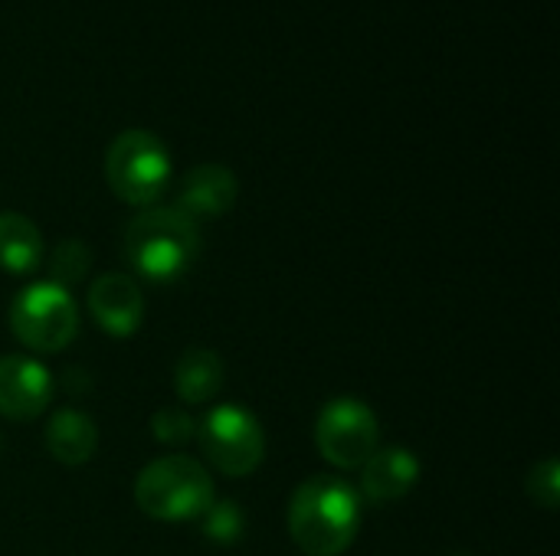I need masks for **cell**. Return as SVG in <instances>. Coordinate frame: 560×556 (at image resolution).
Returning a JSON list of instances; mask_svg holds the SVG:
<instances>
[{"mask_svg": "<svg viewBox=\"0 0 560 556\" xmlns=\"http://www.w3.org/2000/svg\"><path fill=\"white\" fill-rule=\"evenodd\" d=\"M361 498L358 492L335 478H308L289 505V534L299 551L308 556H341L358 537Z\"/></svg>", "mask_w": 560, "mask_h": 556, "instance_id": "cell-1", "label": "cell"}, {"mask_svg": "<svg viewBox=\"0 0 560 556\" xmlns=\"http://www.w3.org/2000/svg\"><path fill=\"white\" fill-rule=\"evenodd\" d=\"M125 259L128 265L151 279V282H171L177 279L200 249L197 223L187 220L174 206H151L141 210L125 226Z\"/></svg>", "mask_w": 560, "mask_h": 556, "instance_id": "cell-2", "label": "cell"}, {"mask_svg": "<svg viewBox=\"0 0 560 556\" xmlns=\"http://www.w3.org/2000/svg\"><path fill=\"white\" fill-rule=\"evenodd\" d=\"M138 508L154 521H190L207 514L213 498V478L187 456H167L151 462L135 482Z\"/></svg>", "mask_w": 560, "mask_h": 556, "instance_id": "cell-3", "label": "cell"}, {"mask_svg": "<svg viewBox=\"0 0 560 556\" xmlns=\"http://www.w3.org/2000/svg\"><path fill=\"white\" fill-rule=\"evenodd\" d=\"M105 180L115 197L131 206L154 203L171 180V154L158 134L131 128L121 131L105 154Z\"/></svg>", "mask_w": 560, "mask_h": 556, "instance_id": "cell-4", "label": "cell"}, {"mask_svg": "<svg viewBox=\"0 0 560 556\" xmlns=\"http://www.w3.org/2000/svg\"><path fill=\"white\" fill-rule=\"evenodd\" d=\"M10 331L30 351H62L79 331V315L69 292L52 282L23 288L10 305Z\"/></svg>", "mask_w": 560, "mask_h": 556, "instance_id": "cell-5", "label": "cell"}, {"mask_svg": "<svg viewBox=\"0 0 560 556\" xmlns=\"http://www.w3.org/2000/svg\"><path fill=\"white\" fill-rule=\"evenodd\" d=\"M200 449L220 475L243 478L262 465L266 436L253 413L240 406H220L200 426Z\"/></svg>", "mask_w": 560, "mask_h": 556, "instance_id": "cell-6", "label": "cell"}, {"mask_svg": "<svg viewBox=\"0 0 560 556\" xmlns=\"http://www.w3.org/2000/svg\"><path fill=\"white\" fill-rule=\"evenodd\" d=\"M377 416L351 397L328 403L315 426V446L335 469H361L377 452Z\"/></svg>", "mask_w": 560, "mask_h": 556, "instance_id": "cell-7", "label": "cell"}, {"mask_svg": "<svg viewBox=\"0 0 560 556\" xmlns=\"http://www.w3.org/2000/svg\"><path fill=\"white\" fill-rule=\"evenodd\" d=\"M52 397V380L43 364L30 357H0V416L13 423L36 419Z\"/></svg>", "mask_w": 560, "mask_h": 556, "instance_id": "cell-8", "label": "cell"}, {"mask_svg": "<svg viewBox=\"0 0 560 556\" xmlns=\"http://www.w3.org/2000/svg\"><path fill=\"white\" fill-rule=\"evenodd\" d=\"M89 311L98 328H105L115 338H128L141 318H144V298L135 279L121 272L98 275L89 288Z\"/></svg>", "mask_w": 560, "mask_h": 556, "instance_id": "cell-9", "label": "cell"}, {"mask_svg": "<svg viewBox=\"0 0 560 556\" xmlns=\"http://www.w3.org/2000/svg\"><path fill=\"white\" fill-rule=\"evenodd\" d=\"M240 193V184L230 167L223 164H200L187 170L180 190H177V206L187 220H217L233 210Z\"/></svg>", "mask_w": 560, "mask_h": 556, "instance_id": "cell-10", "label": "cell"}, {"mask_svg": "<svg viewBox=\"0 0 560 556\" xmlns=\"http://www.w3.org/2000/svg\"><path fill=\"white\" fill-rule=\"evenodd\" d=\"M417 478H420V462L407 449H400V446L377 449L361 465V492L374 505L400 501L404 495H410Z\"/></svg>", "mask_w": 560, "mask_h": 556, "instance_id": "cell-11", "label": "cell"}, {"mask_svg": "<svg viewBox=\"0 0 560 556\" xmlns=\"http://www.w3.org/2000/svg\"><path fill=\"white\" fill-rule=\"evenodd\" d=\"M95 446H98V433H95L92 419L75 410H59L46 426L49 456L69 469L85 465L95 456Z\"/></svg>", "mask_w": 560, "mask_h": 556, "instance_id": "cell-12", "label": "cell"}, {"mask_svg": "<svg viewBox=\"0 0 560 556\" xmlns=\"http://www.w3.org/2000/svg\"><path fill=\"white\" fill-rule=\"evenodd\" d=\"M223 387V360L207 347H190L174 367V390L184 403H207Z\"/></svg>", "mask_w": 560, "mask_h": 556, "instance_id": "cell-13", "label": "cell"}, {"mask_svg": "<svg viewBox=\"0 0 560 556\" xmlns=\"http://www.w3.org/2000/svg\"><path fill=\"white\" fill-rule=\"evenodd\" d=\"M43 239L36 223L20 213H0V269L26 275L39 265Z\"/></svg>", "mask_w": 560, "mask_h": 556, "instance_id": "cell-14", "label": "cell"}, {"mask_svg": "<svg viewBox=\"0 0 560 556\" xmlns=\"http://www.w3.org/2000/svg\"><path fill=\"white\" fill-rule=\"evenodd\" d=\"M89 265H92V252H89V246H85V242H79V239H66V242H59V246L52 249V259H49V279H52V285L69 288V285H79V282L85 279Z\"/></svg>", "mask_w": 560, "mask_h": 556, "instance_id": "cell-15", "label": "cell"}, {"mask_svg": "<svg viewBox=\"0 0 560 556\" xmlns=\"http://www.w3.org/2000/svg\"><path fill=\"white\" fill-rule=\"evenodd\" d=\"M203 518H207L203 531H207L210 541L233 544V541L243 534V511H240L233 501H213V505L207 508Z\"/></svg>", "mask_w": 560, "mask_h": 556, "instance_id": "cell-16", "label": "cell"}, {"mask_svg": "<svg viewBox=\"0 0 560 556\" xmlns=\"http://www.w3.org/2000/svg\"><path fill=\"white\" fill-rule=\"evenodd\" d=\"M528 498H532L535 505L548 508V511H555V508H558L560 465L555 462V459H545L541 465H535V469H532V475H528Z\"/></svg>", "mask_w": 560, "mask_h": 556, "instance_id": "cell-17", "label": "cell"}, {"mask_svg": "<svg viewBox=\"0 0 560 556\" xmlns=\"http://www.w3.org/2000/svg\"><path fill=\"white\" fill-rule=\"evenodd\" d=\"M151 433L164 446H184L194 436V419L184 410H161L151 419Z\"/></svg>", "mask_w": 560, "mask_h": 556, "instance_id": "cell-18", "label": "cell"}, {"mask_svg": "<svg viewBox=\"0 0 560 556\" xmlns=\"http://www.w3.org/2000/svg\"><path fill=\"white\" fill-rule=\"evenodd\" d=\"M0 452H3V439H0Z\"/></svg>", "mask_w": 560, "mask_h": 556, "instance_id": "cell-19", "label": "cell"}, {"mask_svg": "<svg viewBox=\"0 0 560 556\" xmlns=\"http://www.w3.org/2000/svg\"><path fill=\"white\" fill-rule=\"evenodd\" d=\"M453 556H472V554H453Z\"/></svg>", "mask_w": 560, "mask_h": 556, "instance_id": "cell-20", "label": "cell"}]
</instances>
